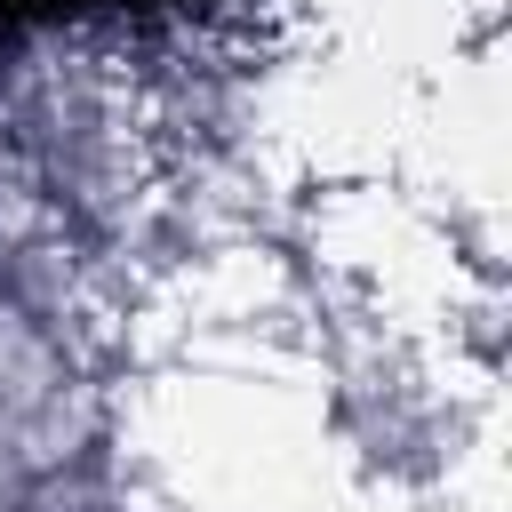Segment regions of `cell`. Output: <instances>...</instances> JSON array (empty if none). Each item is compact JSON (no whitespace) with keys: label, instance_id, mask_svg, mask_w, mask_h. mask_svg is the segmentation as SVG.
Listing matches in <instances>:
<instances>
[{"label":"cell","instance_id":"obj_1","mask_svg":"<svg viewBox=\"0 0 512 512\" xmlns=\"http://www.w3.org/2000/svg\"><path fill=\"white\" fill-rule=\"evenodd\" d=\"M128 8H176V0H0V32H16V24H88V16H128Z\"/></svg>","mask_w":512,"mask_h":512}]
</instances>
